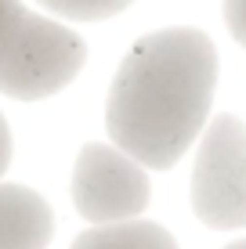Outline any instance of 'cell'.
Segmentation results:
<instances>
[{
	"instance_id": "2",
	"label": "cell",
	"mask_w": 246,
	"mask_h": 249,
	"mask_svg": "<svg viewBox=\"0 0 246 249\" xmlns=\"http://www.w3.org/2000/svg\"><path fill=\"white\" fill-rule=\"evenodd\" d=\"M87 65V44L69 25L22 11L0 47V94L40 101L65 90Z\"/></svg>"
},
{
	"instance_id": "1",
	"label": "cell",
	"mask_w": 246,
	"mask_h": 249,
	"mask_svg": "<svg viewBox=\"0 0 246 249\" xmlns=\"http://www.w3.org/2000/svg\"><path fill=\"white\" fill-rule=\"evenodd\" d=\"M217 87V47L203 29L170 25L123 54L109 87V144L138 166L170 170L207 123Z\"/></svg>"
},
{
	"instance_id": "10",
	"label": "cell",
	"mask_w": 246,
	"mask_h": 249,
	"mask_svg": "<svg viewBox=\"0 0 246 249\" xmlns=\"http://www.w3.org/2000/svg\"><path fill=\"white\" fill-rule=\"evenodd\" d=\"M7 162H11V130H7V119L0 116V174L7 170Z\"/></svg>"
},
{
	"instance_id": "4",
	"label": "cell",
	"mask_w": 246,
	"mask_h": 249,
	"mask_svg": "<svg viewBox=\"0 0 246 249\" xmlns=\"http://www.w3.org/2000/svg\"><path fill=\"white\" fill-rule=\"evenodd\" d=\"M152 199L145 166L105 141H87L73 166V206L95 228L138 220Z\"/></svg>"
},
{
	"instance_id": "5",
	"label": "cell",
	"mask_w": 246,
	"mask_h": 249,
	"mask_svg": "<svg viewBox=\"0 0 246 249\" xmlns=\"http://www.w3.org/2000/svg\"><path fill=\"white\" fill-rule=\"evenodd\" d=\"M51 235L55 213L44 195L0 181V249H47Z\"/></svg>"
},
{
	"instance_id": "6",
	"label": "cell",
	"mask_w": 246,
	"mask_h": 249,
	"mask_svg": "<svg viewBox=\"0 0 246 249\" xmlns=\"http://www.w3.org/2000/svg\"><path fill=\"white\" fill-rule=\"evenodd\" d=\"M69 249H177L174 235L152 220H123V224H101L76 235Z\"/></svg>"
},
{
	"instance_id": "7",
	"label": "cell",
	"mask_w": 246,
	"mask_h": 249,
	"mask_svg": "<svg viewBox=\"0 0 246 249\" xmlns=\"http://www.w3.org/2000/svg\"><path fill=\"white\" fill-rule=\"evenodd\" d=\"M40 4H44L47 11H55V15L73 18V22H101V18L120 15L134 0H40Z\"/></svg>"
},
{
	"instance_id": "8",
	"label": "cell",
	"mask_w": 246,
	"mask_h": 249,
	"mask_svg": "<svg viewBox=\"0 0 246 249\" xmlns=\"http://www.w3.org/2000/svg\"><path fill=\"white\" fill-rule=\"evenodd\" d=\"M225 22L228 33L246 47V0H225Z\"/></svg>"
},
{
	"instance_id": "9",
	"label": "cell",
	"mask_w": 246,
	"mask_h": 249,
	"mask_svg": "<svg viewBox=\"0 0 246 249\" xmlns=\"http://www.w3.org/2000/svg\"><path fill=\"white\" fill-rule=\"evenodd\" d=\"M22 11H25V7L19 4V0H0V47H4L7 33L15 29V22H19Z\"/></svg>"
},
{
	"instance_id": "3",
	"label": "cell",
	"mask_w": 246,
	"mask_h": 249,
	"mask_svg": "<svg viewBox=\"0 0 246 249\" xmlns=\"http://www.w3.org/2000/svg\"><path fill=\"white\" fill-rule=\"evenodd\" d=\"M192 210L207 228H246V126L228 112L203 134L192 170Z\"/></svg>"
},
{
	"instance_id": "11",
	"label": "cell",
	"mask_w": 246,
	"mask_h": 249,
	"mask_svg": "<svg viewBox=\"0 0 246 249\" xmlns=\"http://www.w3.org/2000/svg\"><path fill=\"white\" fill-rule=\"evenodd\" d=\"M225 249H246V238H243V242H228Z\"/></svg>"
}]
</instances>
